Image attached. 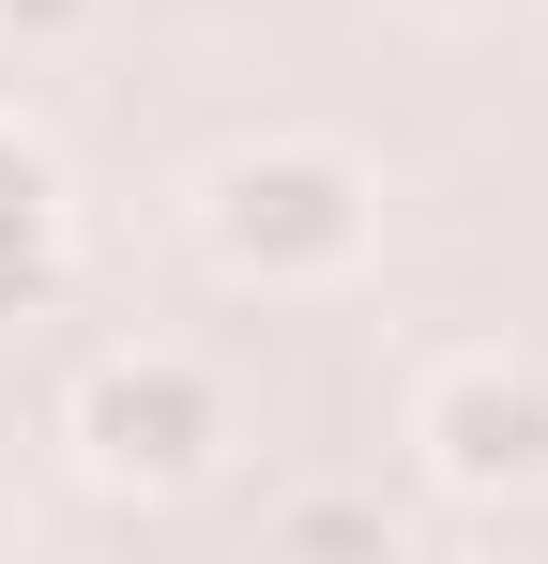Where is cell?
<instances>
[{"label":"cell","mask_w":548,"mask_h":564,"mask_svg":"<svg viewBox=\"0 0 548 564\" xmlns=\"http://www.w3.org/2000/svg\"><path fill=\"white\" fill-rule=\"evenodd\" d=\"M198 245L229 290H336L381 245V169L336 138H244L213 184H198Z\"/></svg>","instance_id":"obj_1"},{"label":"cell","mask_w":548,"mask_h":564,"mask_svg":"<svg viewBox=\"0 0 548 564\" xmlns=\"http://www.w3.org/2000/svg\"><path fill=\"white\" fill-rule=\"evenodd\" d=\"M62 443H77L91 488H122V503H168L198 473L229 458V397L198 351H91L77 397H62Z\"/></svg>","instance_id":"obj_2"},{"label":"cell","mask_w":548,"mask_h":564,"mask_svg":"<svg viewBox=\"0 0 548 564\" xmlns=\"http://www.w3.org/2000/svg\"><path fill=\"white\" fill-rule=\"evenodd\" d=\"M412 458L442 473L457 503H518L548 488V351H457L412 397Z\"/></svg>","instance_id":"obj_3"},{"label":"cell","mask_w":548,"mask_h":564,"mask_svg":"<svg viewBox=\"0 0 548 564\" xmlns=\"http://www.w3.org/2000/svg\"><path fill=\"white\" fill-rule=\"evenodd\" d=\"M62 245H77V214H62V153L0 122V321L62 290Z\"/></svg>","instance_id":"obj_4"},{"label":"cell","mask_w":548,"mask_h":564,"mask_svg":"<svg viewBox=\"0 0 548 564\" xmlns=\"http://www.w3.org/2000/svg\"><path fill=\"white\" fill-rule=\"evenodd\" d=\"M274 550H396V503H365V488H305V503H274Z\"/></svg>","instance_id":"obj_5"},{"label":"cell","mask_w":548,"mask_h":564,"mask_svg":"<svg viewBox=\"0 0 548 564\" xmlns=\"http://www.w3.org/2000/svg\"><path fill=\"white\" fill-rule=\"evenodd\" d=\"M91 15H107V0H0V46H15V62H31V46H77Z\"/></svg>","instance_id":"obj_6"},{"label":"cell","mask_w":548,"mask_h":564,"mask_svg":"<svg viewBox=\"0 0 548 564\" xmlns=\"http://www.w3.org/2000/svg\"><path fill=\"white\" fill-rule=\"evenodd\" d=\"M412 15H487V0H412Z\"/></svg>","instance_id":"obj_7"}]
</instances>
